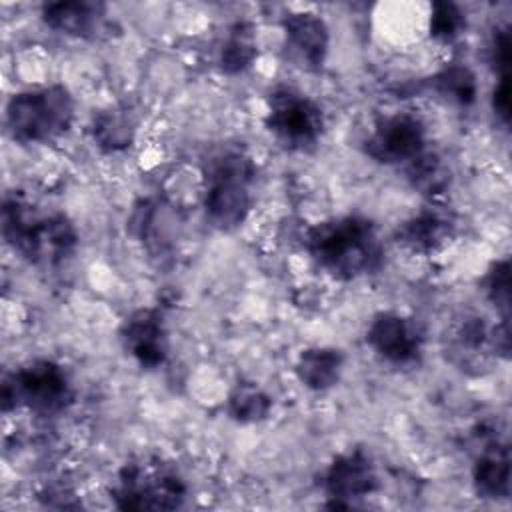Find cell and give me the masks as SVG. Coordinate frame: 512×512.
<instances>
[{"instance_id":"4","label":"cell","mask_w":512,"mask_h":512,"mask_svg":"<svg viewBox=\"0 0 512 512\" xmlns=\"http://www.w3.org/2000/svg\"><path fill=\"white\" fill-rule=\"evenodd\" d=\"M74 110V98L64 84L22 90L6 104V130L20 144H50L70 130Z\"/></svg>"},{"instance_id":"24","label":"cell","mask_w":512,"mask_h":512,"mask_svg":"<svg viewBox=\"0 0 512 512\" xmlns=\"http://www.w3.org/2000/svg\"><path fill=\"white\" fill-rule=\"evenodd\" d=\"M484 292L486 298L492 302V306L502 314V318H508V308H510V262L508 258L496 260L484 280Z\"/></svg>"},{"instance_id":"20","label":"cell","mask_w":512,"mask_h":512,"mask_svg":"<svg viewBox=\"0 0 512 512\" xmlns=\"http://www.w3.org/2000/svg\"><path fill=\"white\" fill-rule=\"evenodd\" d=\"M228 414L240 424H254L268 418L272 410V398L256 382H238L228 394Z\"/></svg>"},{"instance_id":"15","label":"cell","mask_w":512,"mask_h":512,"mask_svg":"<svg viewBox=\"0 0 512 512\" xmlns=\"http://www.w3.org/2000/svg\"><path fill=\"white\" fill-rule=\"evenodd\" d=\"M130 232L142 242L150 252H166L178 234V216L176 210L160 200H142L134 206L130 216Z\"/></svg>"},{"instance_id":"10","label":"cell","mask_w":512,"mask_h":512,"mask_svg":"<svg viewBox=\"0 0 512 512\" xmlns=\"http://www.w3.org/2000/svg\"><path fill=\"white\" fill-rule=\"evenodd\" d=\"M378 486L376 464L362 448L334 456L322 474V488L330 498L328 508H352L358 500L374 494Z\"/></svg>"},{"instance_id":"14","label":"cell","mask_w":512,"mask_h":512,"mask_svg":"<svg viewBox=\"0 0 512 512\" xmlns=\"http://www.w3.org/2000/svg\"><path fill=\"white\" fill-rule=\"evenodd\" d=\"M42 20L48 28L72 38H96L106 22V6L90 0L48 2L42 6Z\"/></svg>"},{"instance_id":"16","label":"cell","mask_w":512,"mask_h":512,"mask_svg":"<svg viewBox=\"0 0 512 512\" xmlns=\"http://www.w3.org/2000/svg\"><path fill=\"white\" fill-rule=\"evenodd\" d=\"M472 486L486 500L510 496V448L506 442L496 440L478 454L472 466Z\"/></svg>"},{"instance_id":"2","label":"cell","mask_w":512,"mask_h":512,"mask_svg":"<svg viewBox=\"0 0 512 512\" xmlns=\"http://www.w3.org/2000/svg\"><path fill=\"white\" fill-rule=\"evenodd\" d=\"M4 240L24 260L40 268H54L74 256L80 236L62 212H42L22 198H6L2 206Z\"/></svg>"},{"instance_id":"21","label":"cell","mask_w":512,"mask_h":512,"mask_svg":"<svg viewBox=\"0 0 512 512\" xmlns=\"http://www.w3.org/2000/svg\"><path fill=\"white\" fill-rule=\"evenodd\" d=\"M432 86L442 98H446L458 106H470V104H474V100L478 96L476 76L464 64H450V66L442 68L432 78Z\"/></svg>"},{"instance_id":"6","label":"cell","mask_w":512,"mask_h":512,"mask_svg":"<svg viewBox=\"0 0 512 512\" xmlns=\"http://www.w3.org/2000/svg\"><path fill=\"white\" fill-rule=\"evenodd\" d=\"M74 400L68 372L54 360H30L2 380V410L24 408L40 416L64 412Z\"/></svg>"},{"instance_id":"11","label":"cell","mask_w":512,"mask_h":512,"mask_svg":"<svg viewBox=\"0 0 512 512\" xmlns=\"http://www.w3.org/2000/svg\"><path fill=\"white\" fill-rule=\"evenodd\" d=\"M122 348L138 366L146 370L160 368L168 358V332L158 308H138L128 314L120 326Z\"/></svg>"},{"instance_id":"1","label":"cell","mask_w":512,"mask_h":512,"mask_svg":"<svg viewBox=\"0 0 512 512\" xmlns=\"http://www.w3.org/2000/svg\"><path fill=\"white\" fill-rule=\"evenodd\" d=\"M302 244L322 272L344 282L376 274L384 264L378 228L360 214L332 216L312 224Z\"/></svg>"},{"instance_id":"18","label":"cell","mask_w":512,"mask_h":512,"mask_svg":"<svg viewBox=\"0 0 512 512\" xmlns=\"http://www.w3.org/2000/svg\"><path fill=\"white\" fill-rule=\"evenodd\" d=\"M134 120L124 108H108L94 118L92 136L94 142L106 152H118L134 140Z\"/></svg>"},{"instance_id":"8","label":"cell","mask_w":512,"mask_h":512,"mask_svg":"<svg viewBox=\"0 0 512 512\" xmlns=\"http://www.w3.org/2000/svg\"><path fill=\"white\" fill-rule=\"evenodd\" d=\"M364 152L384 166H408L426 152L428 128L414 112H392L374 122Z\"/></svg>"},{"instance_id":"12","label":"cell","mask_w":512,"mask_h":512,"mask_svg":"<svg viewBox=\"0 0 512 512\" xmlns=\"http://www.w3.org/2000/svg\"><path fill=\"white\" fill-rule=\"evenodd\" d=\"M288 58L304 70H320L330 50V30L316 12H292L282 20Z\"/></svg>"},{"instance_id":"25","label":"cell","mask_w":512,"mask_h":512,"mask_svg":"<svg viewBox=\"0 0 512 512\" xmlns=\"http://www.w3.org/2000/svg\"><path fill=\"white\" fill-rule=\"evenodd\" d=\"M490 64L498 72V78L508 76L510 68V30L496 28L490 38Z\"/></svg>"},{"instance_id":"17","label":"cell","mask_w":512,"mask_h":512,"mask_svg":"<svg viewBox=\"0 0 512 512\" xmlns=\"http://www.w3.org/2000/svg\"><path fill=\"white\" fill-rule=\"evenodd\" d=\"M296 378L314 392L330 390L344 372V354L332 346H312L298 354L294 364Z\"/></svg>"},{"instance_id":"3","label":"cell","mask_w":512,"mask_h":512,"mask_svg":"<svg viewBox=\"0 0 512 512\" xmlns=\"http://www.w3.org/2000/svg\"><path fill=\"white\" fill-rule=\"evenodd\" d=\"M202 208L208 224L220 232L240 228L250 216L256 166L242 150L214 154L202 172Z\"/></svg>"},{"instance_id":"13","label":"cell","mask_w":512,"mask_h":512,"mask_svg":"<svg viewBox=\"0 0 512 512\" xmlns=\"http://www.w3.org/2000/svg\"><path fill=\"white\" fill-rule=\"evenodd\" d=\"M456 236L454 216L440 206H426L396 230V242L414 254H434Z\"/></svg>"},{"instance_id":"26","label":"cell","mask_w":512,"mask_h":512,"mask_svg":"<svg viewBox=\"0 0 512 512\" xmlns=\"http://www.w3.org/2000/svg\"><path fill=\"white\" fill-rule=\"evenodd\" d=\"M492 110L504 124H508V120H510V76L498 78L494 92H492Z\"/></svg>"},{"instance_id":"7","label":"cell","mask_w":512,"mask_h":512,"mask_svg":"<svg viewBox=\"0 0 512 512\" xmlns=\"http://www.w3.org/2000/svg\"><path fill=\"white\" fill-rule=\"evenodd\" d=\"M264 126L286 150L310 152L324 134V112L304 92L280 86L268 96Z\"/></svg>"},{"instance_id":"23","label":"cell","mask_w":512,"mask_h":512,"mask_svg":"<svg viewBox=\"0 0 512 512\" xmlns=\"http://www.w3.org/2000/svg\"><path fill=\"white\" fill-rule=\"evenodd\" d=\"M466 28V16L454 2H432L430 6V36L438 42L456 40Z\"/></svg>"},{"instance_id":"19","label":"cell","mask_w":512,"mask_h":512,"mask_svg":"<svg viewBox=\"0 0 512 512\" xmlns=\"http://www.w3.org/2000/svg\"><path fill=\"white\" fill-rule=\"evenodd\" d=\"M258 58V46L254 28L246 22H238L226 36L222 48H220V68L226 74H240L248 70L254 60Z\"/></svg>"},{"instance_id":"22","label":"cell","mask_w":512,"mask_h":512,"mask_svg":"<svg viewBox=\"0 0 512 512\" xmlns=\"http://www.w3.org/2000/svg\"><path fill=\"white\" fill-rule=\"evenodd\" d=\"M406 174L412 186L430 198L442 194L450 184L448 166L428 150L420 158H416L412 164L406 166Z\"/></svg>"},{"instance_id":"5","label":"cell","mask_w":512,"mask_h":512,"mask_svg":"<svg viewBox=\"0 0 512 512\" xmlns=\"http://www.w3.org/2000/svg\"><path fill=\"white\" fill-rule=\"evenodd\" d=\"M188 486L176 466L142 456L126 462L110 490L120 510H174L186 500Z\"/></svg>"},{"instance_id":"9","label":"cell","mask_w":512,"mask_h":512,"mask_svg":"<svg viewBox=\"0 0 512 512\" xmlns=\"http://www.w3.org/2000/svg\"><path fill=\"white\" fill-rule=\"evenodd\" d=\"M366 344L384 362L406 368L420 362L426 332L416 318L396 310H382L368 322Z\"/></svg>"}]
</instances>
